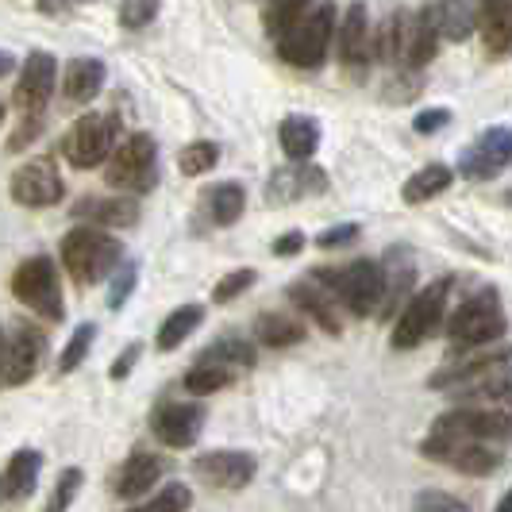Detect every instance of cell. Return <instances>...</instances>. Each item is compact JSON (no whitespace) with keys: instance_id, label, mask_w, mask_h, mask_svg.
<instances>
[{"instance_id":"6da1fadb","label":"cell","mask_w":512,"mask_h":512,"mask_svg":"<svg viewBox=\"0 0 512 512\" xmlns=\"http://www.w3.org/2000/svg\"><path fill=\"white\" fill-rule=\"evenodd\" d=\"M58 255H62L66 274H70L77 285H97L124 262V243L93 224V228L66 231L62 243H58Z\"/></svg>"},{"instance_id":"7a4b0ae2","label":"cell","mask_w":512,"mask_h":512,"mask_svg":"<svg viewBox=\"0 0 512 512\" xmlns=\"http://www.w3.org/2000/svg\"><path fill=\"white\" fill-rule=\"evenodd\" d=\"M312 274L332 289L335 301L347 308L351 316L366 320V316L382 312V301H385L382 262H374V258H355V262H347V266H339V270H312Z\"/></svg>"},{"instance_id":"3957f363","label":"cell","mask_w":512,"mask_h":512,"mask_svg":"<svg viewBox=\"0 0 512 512\" xmlns=\"http://www.w3.org/2000/svg\"><path fill=\"white\" fill-rule=\"evenodd\" d=\"M335 20H339V12H335L332 0L316 4L278 39V58L285 66H297V70H316L328 58V47H332L335 31H339Z\"/></svg>"},{"instance_id":"277c9868","label":"cell","mask_w":512,"mask_h":512,"mask_svg":"<svg viewBox=\"0 0 512 512\" xmlns=\"http://www.w3.org/2000/svg\"><path fill=\"white\" fill-rule=\"evenodd\" d=\"M447 339L466 351V347H489V343H501L509 332V320H505V308L497 289H478L470 301H462L451 316H447Z\"/></svg>"},{"instance_id":"5b68a950","label":"cell","mask_w":512,"mask_h":512,"mask_svg":"<svg viewBox=\"0 0 512 512\" xmlns=\"http://www.w3.org/2000/svg\"><path fill=\"white\" fill-rule=\"evenodd\" d=\"M447 297H451V278H439L420 293H412L389 335L393 351H416L420 343H428L447 324Z\"/></svg>"},{"instance_id":"8992f818","label":"cell","mask_w":512,"mask_h":512,"mask_svg":"<svg viewBox=\"0 0 512 512\" xmlns=\"http://www.w3.org/2000/svg\"><path fill=\"white\" fill-rule=\"evenodd\" d=\"M420 455L432 462H443V466H451V470H459V474H470V478H489V474H497L501 462H505L501 443L436 436V432H428V439L420 443Z\"/></svg>"},{"instance_id":"52a82bcc","label":"cell","mask_w":512,"mask_h":512,"mask_svg":"<svg viewBox=\"0 0 512 512\" xmlns=\"http://www.w3.org/2000/svg\"><path fill=\"white\" fill-rule=\"evenodd\" d=\"M158 178V147L151 135H131L104 162V181L120 193H147Z\"/></svg>"},{"instance_id":"ba28073f","label":"cell","mask_w":512,"mask_h":512,"mask_svg":"<svg viewBox=\"0 0 512 512\" xmlns=\"http://www.w3.org/2000/svg\"><path fill=\"white\" fill-rule=\"evenodd\" d=\"M12 293L16 301L27 305L35 316L43 320H62L66 316V305H62V285H58V270L47 255L24 258L12 274Z\"/></svg>"},{"instance_id":"9c48e42d","label":"cell","mask_w":512,"mask_h":512,"mask_svg":"<svg viewBox=\"0 0 512 512\" xmlns=\"http://www.w3.org/2000/svg\"><path fill=\"white\" fill-rule=\"evenodd\" d=\"M112 151H116V120L101 112H85L62 135V158L74 170H97Z\"/></svg>"},{"instance_id":"30bf717a","label":"cell","mask_w":512,"mask_h":512,"mask_svg":"<svg viewBox=\"0 0 512 512\" xmlns=\"http://www.w3.org/2000/svg\"><path fill=\"white\" fill-rule=\"evenodd\" d=\"M432 432L436 436L482 439V443H509L512 412L501 409V405H455L451 412L436 416Z\"/></svg>"},{"instance_id":"8fae6325","label":"cell","mask_w":512,"mask_h":512,"mask_svg":"<svg viewBox=\"0 0 512 512\" xmlns=\"http://www.w3.org/2000/svg\"><path fill=\"white\" fill-rule=\"evenodd\" d=\"M208 420V409L197 405V401H166L151 412V436L162 443V447H174V451H185L193 447L201 428Z\"/></svg>"},{"instance_id":"7c38bea8","label":"cell","mask_w":512,"mask_h":512,"mask_svg":"<svg viewBox=\"0 0 512 512\" xmlns=\"http://www.w3.org/2000/svg\"><path fill=\"white\" fill-rule=\"evenodd\" d=\"M512 162V124H497V128L482 131L459 158V174L466 181H489L497 178Z\"/></svg>"},{"instance_id":"4fadbf2b","label":"cell","mask_w":512,"mask_h":512,"mask_svg":"<svg viewBox=\"0 0 512 512\" xmlns=\"http://www.w3.org/2000/svg\"><path fill=\"white\" fill-rule=\"evenodd\" d=\"M439 16L436 4L420 8V12H401V51H397V66L405 70H424L439 51Z\"/></svg>"},{"instance_id":"5bb4252c","label":"cell","mask_w":512,"mask_h":512,"mask_svg":"<svg viewBox=\"0 0 512 512\" xmlns=\"http://www.w3.org/2000/svg\"><path fill=\"white\" fill-rule=\"evenodd\" d=\"M12 201L24 208H54L62 197H66V185H62V174L51 158H31L24 162L16 174H12Z\"/></svg>"},{"instance_id":"9a60e30c","label":"cell","mask_w":512,"mask_h":512,"mask_svg":"<svg viewBox=\"0 0 512 512\" xmlns=\"http://www.w3.org/2000/svg\"><path fill=\"white\" fill-rule=\"evenodd\" d=\"M47 355V335L39 332V324L20 320L8 332V351H4V385H27Z\"/></svg>"},{"instance_id":"2e32d148","label":"cell","mask_w":512,"mask_h":512,"mask_svg":"<svg viewBox=\"0 0 512 512\" xmlns=\"http://www.w3.org/2000/svg\"><path fill=\"white\" fill-rule=\"evenodd\" d=\"M54 77H58L54 54H27V62L20 66V77H16V89H12V104H16L20 116H43V108H47L54 93Z\"/></svg>"},{"instance_id":"e0dca14e","label":"cell","mask_w":512,"mask_h":512,"mask_svg":"<svg viewBox=\"0 0 512 512\" xmlns=\"http://www.w3.org/2000/svg\"><path fill=\"white\" fill-rule=\"evenodd\" d=\"M193 474L212 489H247L255 482L258 462L251 451H208L193 462Z\"/></svg>"},{"instance_id":"ac0fdd59","label":"cell","mask_w":512,"mask_h":512,"mask_svg":"<svg viewBox=\"0 0 512 512\" xmlns=\"http://www.w3.org/2000/svg\"><path fill=\"white\" fill-rule=\"evenodd\" d=\"M335 39H339V62L347 70H355L359 77L366 74L370 58H374V31H370V12H366L362 0H355L347 8V16H343V24L335 31Z\"/></svg>"},{"instance_id":"d6986e66","label":"cell","mask_w":512,"mask_h":512,"mask_svg":"<svg viewBox=\"0 0 512 512\" xmlns=\"http://www.w3.org/2000/svg\"><path fill=\"white\" fill-rule=\"evenodd\" d=\"M328 189V174L312 162H293L282 166L270 185H266V201L270 205H293V201H305V197H320Z\"/></svg>"},{"instance_id":"ffe728a7","label":"cell","mask_w":512,"mask_h":512,"mask_svg":"<svg viewBox=\"0 0 512 512\" xmlns=\"http://www.w3.org/2000/svg\"><path fill=\"white\" fill-rule=\"evenodd\" d=\"M509 359H512V347H497V343H489V347H466V351H455V359L447 362V366H439L428 385L432 389H455V385L486 374L489 366Z\"/></svg>"},{"instance_id":"44dd1931","label":"cell","mask_w":512,"mask_h":512,"mask_svg":"<svg viewBox=\"0 0 512 512\" xmlns=\"http://www.w3.org/2000/svg\"><path fill=\"white\" fill-rule=\"evenodd\" d=\"M289 301L301 308L308 320H316V324H320L328 335L343 332V316H339V308H343V305L335 301V293L320 282L316 274H308V278H301V282L289 285Z\"/></svg>"},{"instance_id":"7402d4cb","label":"cell","mask_w":512,"mask_h":512,"mask_svg":"<svg viewBox=\"0 0 512 512\" xmlns=\"http://www.w3.org/2000/svg\"><path fill=\"white\" fill-rule=\"evenodd\" d=\"M39 470H43V455L35 447H20L8 466L0 470V509L8 505H24L27 497L39 486Z\"/></svg>"},{"instance_id":"603a6c76","label":"cell","mask_w":512,"mask_h":512,"mask_svg":"<svg viewBox=\"0 0 512 512\" xmlns=\"http://www.w3.org/2000/svg\"><path fill=\"white\" fill-rule=\"evenodd\" d=\"M166 470H170V462L162 459V455H154V451H135V455H128V459L120 462L112 489H116L120 501H139Z\"/></svg>"},{"instance_id":"cb8c5ba5","label":"cell","mask_w":512,"mask_h":512,"mask_svg":"<svg viewBox=\"0 0 512 512\" xmlns=\"http://www.w3.org/2000/svg\"><path fill=\"white\" fill-rule=\"evenodd\" d=\"M459 405H501V401H512V359L489 366L486 374L470 378V382L447 389Z\"/></svg>"},{"instance_id":"d4e9b609","label":"cell","mask_w":512,"mask_h":512,"mask_svg":"<svg viewBox=\"0 0 512 512\" xmlns=\"http://www.w3.org/2000/svg\"><path fill=\"white\" fill-rule=\"evenodd\" d=\"M74 216L97 224V228H131L139 220V201H135V193H128V197H81L74 205Z\"/></svg>"},{"instance_id":"484cf974","label":"cell","mask_w":512,"mask_h":512,"mask_svg":"<svg viewBox=\"0 0 512 512\" xmlns=\"http://www.w3.org/2000/svg\"><path fill=\"white\" fill-rule=\"evenodd\" d=\"M104 77H108V70H104L101 58H74L70 66H66V74H62V97L70 104H89L97 93H101Z\"/></svg>"},{"instance_id":"4316f807","label":"cell","mask_w":512,"mask_h":512,"mask_svg":"<svg viewBox=\"0 0 512 512\" xmlns=\"http://www.w3.org/2000/svg\"><path fill=\"white\" fill-rule=\"evenodd\" d=\"M478 27L489 54L512 51V0H478Z\"/></svg>"},{"instance_id":"83f0119b","label":"cell","mask_w":512,"mask_h":512,"mask_svg":"<svg viewBox=\"0 0 512 512\" xmlns=\"http://www.w3.org/2000/svg\"><path fill=\"white\" fill-rule=\"evenodd\" d=\"M247 208V189L239 181H220L205 189V216L216 228H231Z\"/></svg>"},{"instance_id":"f1b7e54d","label":"cell","mask_w":512,"mask_h":512,"mask_svg":"<svg viewBox=\"0 0 512 512\" xmlns=\"http://www.w3.org/2000/svg\"><path fill=\"white\" fill-rule=\"evenodd\" d=\"M278 143H282L289 162H308L320 147V128L308 116H285L282 128H278Z\"/></svg>"},{"instance_id":"f546056e","label":"cell","mask_w":512,"mask_h":512,"mask_svg":"<svg viewBox=\"0 0 512 512\" xmlns=\"http://www.w3.org/2000/svg\"><path fill=\"white\" fill-rule=\"evenodd\" d=\"M385 301H382V316H389L397 301H405V293L412 289L416 282V266H412V258L405 247H393L389 255H385Z\"/></svg>"},{"instance_id":"4dcf8cb0","label":"cell","mask_w":512,"mask_h":512,"mask_svg":"<svg viewBox=\"0 0 512 512\" xmlns=\"http://www.w3.org/2000/svg\"><path fill=\"white\" fill-rule=\"evenodd\" d=\"M436 16L443 39L466 43L478 27V0H436Z\"/></svg>"},{"instance_id":"1f68e13d","label":"cell","mask_w":512,"mask_h":512,"mask_svg":"<svg viewBox=\"0 0 512 512\" xmlns=\"http://www.w3.org/2000/svg\"><path fill=\"white\" fill-rule=\"evenodd\" d=\"M305 324L285 316V312H262L255 320V339L262 347H274V351H285L293 343H305Z\"/></svg>"},{"instance_id":"d6a6232c","label":"cell","mask_w":512,"mask_h":512,"mask_svg":"<svg viewBox=\"0 0 512 512\" xmlns=\"http://www.w3.org/2000/svg\"><path fill=\"white\" fill-rule=\"evenodd\" d=\"M201 320H205V305H181L174 308L162 324H158V335H154V343H158V351H178L181 343L189 339V335L201 328Z\"/></svg>"},{"instance_id":"836d02e7","label":"cell","mask_w":512,"mask_h":512,"mask_svg":"<svg viewBox=\"0 0 512 512\" xmlns=\"http://www.w3.org/2000/svg\"><path fill=\"white\" fill-rule=\"evenodd\" d=\"M451 181H455V170L432 162V166L416 170V174L405 181L401 197H405V205H424V201H432V197H439V193H447V189H451Z\"/></svg>"},{"instance_id":"e575fe53","label":"cell","mask_w":512,"mask_h":512,"mask_svg":"<svg viewBox=\"0 0 512 512\" xmlns=\"http://www.w3.org/2000/svg\"><path fill=\"white\" fill-rule=\"evenodd\" d=\"M235 382V374H231L228 366H220V362L212 359H201L189 374H185V393H193V397H208V393H220L224 385Z\"/></svg>"},{"instance_id":"d590c367","label":"cell","mask_w":512,"mask_h":512,"mask_svg":"<svg viewBox=\"0 0 512 512\" xmlns=\"http://www.w3.org/2000/svg\"><path fill=\"white\" fill-rule=\"evenodd\" d=\"M308 4L312 0H266L262 4V27H266V35L270 39H282L285 31L308 12Z\"/></svg>"},{"instance_id":"8d00e7d4","label":"cell","mask_w":512,"mask_h":512,"mask_svg":"<svg viewBox=\"0 0 512 512\" xmlns=\"http://www.w3.org/2000/svg\"><path fill=\"white\" fill-rule=\"evenodd\" d=\"M201 359H212L220 362V366H228L231 374H243V370H251L255 366V347L251 343H243V339H220V343H212Z\"/></svg>"},{"instance_id":"74e56055","label":"cell","mask_w":512,"mask_h":512,"mask_svg":"<svg viewBox=\"0 0 512 512\" xmlns=\"http://www.w3.org/2000/svg\"><path fill=\"white\" fill-rule=\"evenodd\" d=\"M93 339H97V324L93 320H85V324H77L74 335H70V343L62 347V355H58V378H66L70 370H77L81 362H85V355H89V347H93Z\"/></svg>"},{"instance_id":"f35d334b","label":"cell","mask_w":512,"mask_h":512,"mask_svg":"<svg viewBox=\"0 0 512 512\" xmlns=\"http://www.w3.org/2000/svg\"><path fill=\"white\" fill-rule=\"evenodd\" d=\"M193 505V489L181 486V482H170V486H162V493H154L147 501H131L124 512H185Z\"/></svg>"},{"instance_id":"ab89813d","label":"cell","mask_w":512,"mask_h":512,"mask_svg":"<svg viewBox=\"0 0 512 512\" xmlns=\"http://www.w3.org/2000/svg\"><path fill=\"white\" fill-rule=\"evenodd\" d=\"M216 162H220V147H216L212 139H197V143H189V147L178 154V170L185 178H201Z\"/></svg>"},{"instance_id":"60d3db41","label":"cell","mask_w":512,"mask_h":512,"mask_svg":"<svg viewBox=\"0 0 512 512\" xmlns=\"http://www.w3.org/2000/svg\"><path fill=\"white\" fill-rule=\"evenodd\" d=\"M81 486H85V470H81V466H66V470L58 474V486H54L51 497H47V512H70Z\"/></svg>"},{"instance_id":"b9f144b4","label":"cell","mask_w":512,"mask_h":512,"mask_svg":"<svg viewBox=\"0 0 512 512\" xmlns=\"http://www.w3.org/2000/svg\"><path fill=\"white\" fill-rule=\"evenodd\" d=\"M162 0H120V27L124 31H143L154 24Z\"/></svg>"},{"instance_id":"7bdbcfd3","label":"cell","mask_w":512,"mask_h":512,"mask_svg":"<svg viewBox=\"0 0 512 512\" xmlns=\"http://www.w3.org/2000/svg\"><path fill=\"white\" fill-rule=\"evenodd\" d=\"M135 282H139V266L135 262H120L116 274H112V285H108V308L120 312L128 305V297L135 293Z\"/></svg>"},{"instance_id":"ee69618b","label":"cell","mask_w":512,"mask_h":512,"mask_svg":"<svg viewBox=\"0 0 512 512\" xmlns=\"http://www.w3.org/2000/svg\"><path fill=\"white\" fill-rule=\"evenodd\" d=\"M255 270H247V266H243V270H231L228 278H220V282H216V289H212V301H216V305H228V301H235V297H239V293H243V289H251V285H255Z\"/></svg>"},{"instance_id":"f6af8a7d","label":"cell","mask_w":512,"mask_h":512,"mask_svg":"<svg viewBox=\"0 0 512 512\" xmlns=\"http://www.w3.org/2000/svg\"><path fill=\"white\" fill-rule=\"evenodd\" d=\"M412 512H470V509H466V501H459V497L447 493V489H424V493L416 497Z\"/></svg>"},{"instance_id":"bcb514c9","label":"cell","mask_w":512,"mask_h":512,"mask_svg":"<svg viewBox=\"0 0 512 512\" xmlns=\"http://www.w3.org/2000/svg\"><path fill=\"white\" fill-rule=\"evenodd\" d=\"M359 239V224H339L332 231H320L316 235V247L320 251H335V247H347V243H355Z\"/></svg>"},{"instance_id":"7dc6e473","label":"cell","mask_w":512,"mask_h":512,"mask_svg":"<svg viewBox=\"0 0 512 512\" xmlns=\"http://www.w3.org/2000/svg\"><path fill=\"white\" fill-rule=\"evenodd\" d=\"M139 355H143V343H139V339H131L128 347L120 351V359L112 362V370H108V374H112V382H124L131 370L139 366Z\"/></svg>"},{"instance_id":"c3c4849f","label":"cell","mask_w":512,"mask_h":512,"mask_svg":"<svg viewBox=\"0 0 512 512\" xmlns=\"http://www.w3.org/2000/svg\"><path fill=\"white\" fill-rule=\"evenodd\" d=\"M443 124H451V108H428V112H420L412 128L420 131V135H436Z\"/></svg>"},{"instance_id":"681fc988","label":"cell","mask_w":512,"mask_h":512,"mask_svg":"<svg viewBox=\"0 0 512 512\" xmlns=\"http://www.w3.org/2000/svg\"><path fill=\"white\" fill-rule=\"evenodd\" d=\"M278 258H293L305 251V231H285V235H278L274 239V247H270Z\"/></svg>"},{"instance_id":"f907efd6","label":"cell","mask_w":512,"mask_h":512,"mask_svg":"<svg viewBox=\"0 0 512 512\" xmlns=\"http://www.w3.org/2000/svg\"><path fill=\"white\" fill-rule=\"evenodd\" d=\"M39 131H43L39 116H24V120H20V131L8 139V151H24V147L31 143V139H35V135H39Z\"/></svg>"},{"instance_id":"816d5d0a","label":"cell","mask_w":512,"mask_h":512,"mask_svg":"<svg viewBox=\"0 0 512 512\" xmlns=\"http://www.w3.org/2000/svg\"><path fill=\"white\" fill-rule=\"evenodd\" d=\"M74 4H93V0H35V8H39V12H47V16L66 12V8H74Z\"/></svg>"},{"instance_id":"f5cc1de1","label":"cell","mask_w":512,"mask_h":512,"mask_svg":"<svg viewBox=\"0 0 512 512\" xmlns=\"http://www.w3.org/2000/svg\"><path fill=\"white\" fill-rule=\"evenodd\" d=\"M12 66H16V58H12L8 51H0V77L12 74Z\"/></svg>"},{"instance_id":"db71d44e","label":"cell","mask_w":512,"mask_h":512,"mask_svg":"<svg viewBox=\"0 0 512 512\" xmlns=\"http://www.w3.org/2000/svg\"><path fill=\"white\" fill-rule=\"evenodd\" d=\"M4 351H8V335L0 328V389H4Z\"/></svg>"},{"instance_id":"11a10c76","label":"cell","mask_w":512,"mask_h":512,"mask_svg":"<svg viewBox=\"0 0 512 512\" xmlns=\"http://www.w3.org/2000/svg\"><path fill=\"white\" fill-rule=\"evenodd\" d=\"M493 512H512V489L501 497V501H497V509H493Z\"/></svg>"},{"instance_id":"9f6ffc18","label":"cell","mask_w":512,"mask_h":512,"mask_svg":"<svg viewBox=\"0 0 512 512\" xmlns=\"http://www.w3.org/2000/svg\"><path fill=\"white\" fill-rule=\"evenodd\" d=\"M0 124H4V104H0Z\"/></svg>"},{"instance_id":"6f0895ef","label":"cell","mask_w":512,"mask_h":512,"mask_svg":"<svg viewBox=\"0 0 512 512\" xmlns=\"http://www.w3.org/2000/svg\"><path fill=\"white\" fill-rule=\"evenodd\" d=\"M505 197H509V205H512V193H505Z\"/></svg>"}]
</instances>
